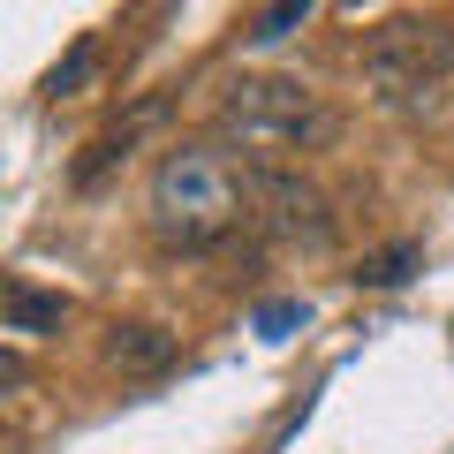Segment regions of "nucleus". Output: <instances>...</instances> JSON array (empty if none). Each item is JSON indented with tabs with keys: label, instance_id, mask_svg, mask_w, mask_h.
Wrapping results in <instances>:
<instances>
[{
	"label": "nucleus",
	"instance_id": "nucleus-3",
	"mask_svg": "<svg viewBox=\"0 0 454 454\" xmlns=\"http://www.w3.org/2000/svg\"><path fill=\"white\" fill-rule=\"evenodd\" d=\"M454 76V16H387L364 46V83L379 98H424Z\"/></svg>",
	"mask_w": 454,
	"mask_h": 454
},
{
	"label": "nucleus",
	"instance_id": "nucleus-8",
	"mask_svg": "<svg viewBox=\"0 0 454 454\" xmlns=\"http://www.w3.org/2000/svg\"><path fill=\"white\" fill-rule=\"evenodd\" d=\"M417 265H424L417 243H387V250H372V258H356V273H348V280H356V288H402Z\"/></svg>",
	"mask_w": 454,
	"mask_h": 454
},
{
	"label": "nucleus",
	"instance_id": "nucleus-9",
	"mask_svg": "<svg viewBox=\"0 0 454 454\" xmlns=\"http://www.w3.org/2000/svg\"><path fill=\"white\" fill-rule=\"evenodd\" d=\"M303 23H310L303 0H280V8H250V16H243V46H273V38L303 31Z\"/></svg>",
	"mask_w": 454,
	"mask_h": 454
},
{
	"label": "nucleus",
	"instance_id": "nucleus-5",
	"mask_svg": "<svg viewBox=\"0 0 454 454\" xmlns=\"http://www.w3.org/2000/svg\"><path fill=\"white\" fill-rule=\"evenodd\" d=\"M175 356H182V340L167 325H114V340H106V364L121 379H160Z\"/></svg>",
	"mask_w": 454,
	"mask_h": 454
},
{
	"label": "nucleus",
	"instance_id": "nucleus-10",
	"mask_svg": "<svg viewBox=\"0 0 454 454\" xmlns=\"http://www.w3.org/2000/svg\"><path fill=\"white\" fill-rule=\"evenodd\" d=\"M91 61H98V38H76V53H68V61L46 76V98H76L83 76H91Z\"/></svg>",
	"mask_w": 454,
	"mask_h": 454
},
{
	"label": "nucleus",
	"instance_id": "nucleus-6",
	"mask_svg": "<svg viewBox=\"0 0 454 454\" xmlns=\"http://www.w3.org/2000/svg\"><path fill=\"white\" fill-rule=\"evenodd\" d=\"M0 325H8V333H61L68 295H46V288H31V280H0Z\"/></svg>",
	"mask_w": 454,
	"mask_h": 454
},
{
	"label": "nucleus",
	"instance_id": "nucleus-2",
	"mask_svg": "<svg viewBox=\"0 0 454 454\" xmlns=\"http://www.w3.org/2000/svg\"><path fill=\"white\" fill-rule=\"evenodd\" d=\"M243 182L250 175L227 160V152L175 145L160 160V175H152V227H160L167 243H182V250L220 243L227 227L243 220Z\"/></svg>",
	"mask_w": 454,
	"mask_h": 454
},
{
	"label": "nucleus",
	"instance_id": "nucleus-12",
	"mask_svg": "<svg viewBox=\"0 0 454 454\" xmlns=\"http://www.w3.org/2000/svg\"><path fill=\"white\" fill-rule=\"evenodd\" d=\"M23 379H31V364H23L16 348H0V402H8V394H16Z\"/></svg>",
	"mask_w": 454,
	"mask_h": 454
},
{
	"label": "nucleus",
	"instance_id": "nucleus-11",
	"mask_svg": "<svg viewBox=\"0 0 454 454\" xmlns=\"http://www.w3.org/2000/svg\"><path fill=\"white\" fill-rule=\"evenodd\" d=\"M250 325H258L265 340H280V333H288V325H303V303H265V310H258V318H250Z\"/></svg>",
	"mask_w": 454,
	"mask_h": 454
},
{
	"label": "nucleus",
	"instance_id": "nucleus-4",
	"mask_svg": "<svg viewBox=\"0 0 454 454\" xmlns=\"http://www.w3.org/2000/svg\"><path fill=\"white\" fill-rule=\"evenodd\" d=\"M243 212H258L273 235H288V243H318L325 235V197L310 190L295 167H258V175L243 182Z\"/></svg>",
	"mask_w": 454,
	"mask_h": 454
},
{
	"label": "nucleus",
	"instance_id": "nucleus-7",
	"mask_svg": "<svg viewBox=\"0 0 454 454\" xmlns=\"http://www.w3.org/2000/svg\"><path fill=\"white\" fill-rule=\"evenodd\" d=\"M160 114H167V98H145V106H137L129 121H114V129H106V137H98V145H91V152H83V160H76V190H91V182L106 175V167L121 160V152H129L137 137L152 129V121H160Z\"/></svg>",
	"mask_w": 454,
	"mask_h": 454
},
{
	"label": "nucleus",
	"instance_id": "nucleus-1",
	"mask_svg": "<svg viewBox=\"0 0 454 454\" xmlns=\"http://www.w3.org/2000/svg\"><path fill=\"white\" fill-rule=\"evenodd\" d=\"M220 137L227 145L258 152L265 167L295 160V152H318L340 137V114L325 106V91H310V83L295 76H235L220 98Z\"/></svg>",
	"mask_w": 454,
	"mask_h": 454
}]
</instances>
